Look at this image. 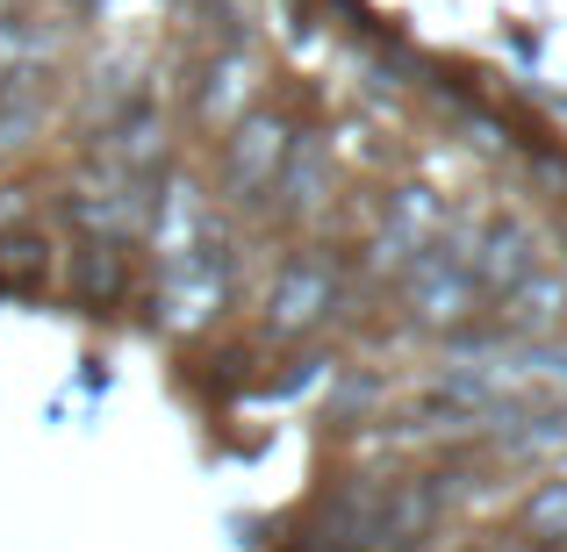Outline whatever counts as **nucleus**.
I'll use <instances>...</instances> for the list:
<instances>
[{
    "label": "nucleus",
    "instance_id": "nucleus-4",
    "mask_svg": "<svg viewBox=\"0 0 567 552\" xmlns=\"http://www.w3.org/2000/svg\"><path fill=\"white\" fill-rule=\"evenodd\" d=\"M65 208H72V222H80L86 244H123V237L144 222V208H152V180H123V173L86 166Z\"/></svg>",
    "mask_w": 567,
    "mask_h": 552
},
{
    "label": "nucleus",
    "instance_id": "nucleus-15",
    "mask_svg": "<svg viewBox=\"0 0 567 552\" xmlns=\"http://www.w3.org/2000/svg\"><path fill=\"white\" fill-rule=\"evenodd\" d=\"M37 115H43V108H37V101H29V94L0 108V158H14V152H22V144H29V129H37Z\"/></svg>",
    "mask_w": 567,
    "mask_h": 552
},
{
    "label": "nucleus",
    "instance_id": "nucleus-6",
    "mask_svg": "<svg viewBox=\"0 0 567 552\" xmlns=\"http://www.w3.org/2000/svg\"><path fill=\"white\" fill-rule=\"evenodd\" d=\"M467 259H474V280H482V294L488 288H525L532 273H546V251H539V237L525 230L517 216H496V222H482V230L467 237Z\"/></svg>",
    "mask_w": 567,
    "mask_h": 552
},
{
    "label": "nucleus",
    "instance_id": "nucleus-8",
    "mask_svg": "<svg viewBox=\"0 0 567 552\" xmlns=\"http://www.w3.org/2000/svg\"><path fill=\"white\" fill-rule=\"evenodd\" d=\"M280 166H288V129L274 123V115H245L230 137V152H223V173H230L237 194H274Z\"/></svg>",
    "mask_w": 567,
    "mask_h": 552
},
{
    "label": "nucleus",
    "instance_id": "nucleus-9",
    "mask_svg": "<svg viewBox=\"0 0 567 552\" xmlns=\"http://www.w3.org/2000/svg\"><path fill=\"white\" fill-rule=\"evenodd\" d=\"M94 166L101 173H123V180H152V173H158V108H130L123 123L101 129Z\"/></svg>",
    "mask_w": 567,
    "mask_h": 552
},
{
    "label": "nucleus",
    "instance_id": "nucleus-5",
    "mask_svg": "<svg viewBox=\"0 0 567 552\" xmlns=\"http://www.w3.org/2000/svg\"><path fill=\"white\" fill-rule=\"evenodd\" d=\"M331 302H338V265L323 259V251H295L274 273V288H266V331L302 337L309 323L331 316Z\"/></svg>",
    "mask_w": 567,
    "mask_h": 552
},
{
    "label": "nucleus",
    "instance_id": "nucleus-12",
    "mask_svg": "<svg viewBox=\"0 0 567 552\" xmlns=\"http://www.w3.org/2000/svg\"><path fill=\"white\" fill-rule=\"evenodd\" d=\"M525 539L567 545V481H539V496L525 502Z\"/></svg>",
    "mask_w": 567,
    "mask_h": 552
},
{
    "label": "nucleus",
    "instance_id": "nucleus-14",
    "mask_svg": "<svg viewBox=\"0 0 567 552\" xmlns=\"http://www.w3.org/2000/svg\"><path fill=\"white\" fill-rule=\"evenodd\" d=\"M245 72H251V65H245V58H230V65H223V72H216V80H223V86H208V101H202V108H208V115H223V123H230V115H237V101H245V94H251V80H245Z\"/></svg>",
    "mask_w": 567,
    "mask_h": 552
},
{
    "label": "nucleus",
    "instance_id": "nucleus-2",
    "mask_svg": "<svg viewBox=\"0 0 567 552\" xmlns=\"http://www.w3.org/2000/svg\"><path fill=\"white\" fill-rule=\"evenodd\" d=\"M439 524V496L416 481H360L323 510L317 552H424Z\"/></svg>",
    "mask_w": 567,
    "mask_h": 552
},
{
    "label": "nucleus",
    "instance_id": "nucleus-7",
    "mask_svg": "<svg viewBox=\"0 0 567 552\" xmlns=\"http://www.w3.org/2000/svg\"><path fill=\"white\" fill-rule=\"evenodd\" d=\"M445 237V216H439V201H431L424 187H402L395 201H388V216H381V237H374V251H381V265L388 273H410L416 259H424L431 244Z\"/></svg>",
    "mask_w": 567,
    "mask_h": 552
},
{
    "label": "nucleus",
    "instance_id": "nucleus-13",
    "mask_svg": "<svg viewBox=\"0 0 567 552\" xmlns=\"http://www.w3.org/2000/svg\"><path fill=\"white\" fill-rule=\"evenodd\" d=\"M80 294L86 302H115V294H123V251L115 244H86L80 251Z\"/></svg>",
    "mask_w": 567,
    "mask_h": 552
},
{
    "label": "nucleus",
    "instance_id": "nucleus-1",
    "mask_svg": "<svg viewBox=\"0 0 567 552\" xmlns=\"http://www.w3.org/2000/svg\"><path fill=\"white\" fill-rule=\"evenodd\" d=\"M152 237H158V316L173 331L208 323L223 288H230V259H223V222L202 208L194 180H173V194L158 201Z\"/></svg>",
    "mask_w": 567,
    "mask_h": 552
},
{
    "label": "nucleus",
    "instance_id": "nucleus-3",
    "mask_svg": "<svg viewBox=\"0 0 567 552\" xmlns=\"http://www.w3.org/2000/svg\"><path fill=\"white\" fill-rule=\"evenodd\" d=\"M402 288H410L416 323H439V331L467 323V316H474V302H482V280H474L467 237H439V244H431L424 259L402 273Z\"/></svg>",
    "mask_w": 567,
    "mask_h": 552
},
{
    "label": "nucleus",
    "instance_id": "nucleus-11",
    "mask_svg": "<svg viewBox=\"0 0 567 552\" xmlns=\"http://www.w3.org/2000/svg\"><path fill=\"white\" fill-rule=\"evenodd\" d=\"M317 180H323V144L302 137V144L288 152V166H280V180H274L280 216H309V208H317Z\"/></svg>",
    "mask_w": 567,
    "mask_h": 552
},
{
    "label": "nucleus",
    "instance_id": "nucleus-10",
    "mask_svg": "<svg viewBox=\"0 0 567 552\" xmlns=\"http://www.w3.org/2000/svg\"><path fill=\"white\" fill-rule=\"evenodd\" d=\"M560 309H567V294H560V280H554V273H532L525 288L503 294V323H511L517 345H539V331H554Z\"/></svg>",
    "mask_w": 567,
    "mask_h": 552
}]
</instances>
